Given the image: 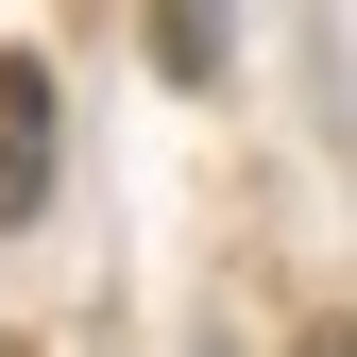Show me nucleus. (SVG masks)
Masks as SVG:
<instances>
[{
	"instance_id": "nucleus-2",
	"label": "nucleus",
	"mask_w": 357,
	"mask_h": 357,
	"mask_svg": "<svg viewBox=\"0 0 357 357\" xmlns=\"http://www.w3.org/2000/svg\"><path fill=\"white\" fill-rule=\"evenodd\" d=\"M306 357H357V340H306Z\"/></svg>"
},
{
	"instance_id": "nucleus-1",
	"label": "nucleus",
	"mask_w": 357,
	"mask_h": 357,
	"mask_svg": "<svg viewBox=\"0 0 357 357\" xmlns=\"http://www.w3.org/2000/svg\"><path fill=\"white\" fill-rule=\"evenodd\" d=\"M52 204V68H17L0 52V238Z\"/></svg>"
}]
</instances>
